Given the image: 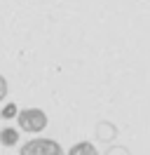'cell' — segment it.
<instances>
[{
	"mask_svg": "<svg viewBox=\"0 0 150 155\" xmlns=\"http://www.w3.org/2000/svg\"><path fill=\"white\" fill-rule=\"evenodd\" d=\"M19 122V132H26V134H40L45 132L47 125H49V117L42 108H24L19 110L17 115Z\"/></svg>",
	"mask_w": 150,
	"mask_h": 155,
	"instance_id": "6da1fadb",
	"label": "cell"
},
{
	"mask_svg": "<svg viewBox=\"0 0 150 155\" xmlns=\"http://www.w3.org/2000/svg\"><path fill=\"white\" fill-rule=\"evenodd\" d=\"M19 155H66V150L54 139H28L19 148Z\"/></svg>",
	"mask_w": 150,
	"mask_h": 155,
	"instance_id": "7a4b0ae2",
	"label": "cell"
},
{
	"mask_svg": "<svg viewBox=\"0 0 150 155\" xmlns=\"http://www.w3.org/2000/svg\"><path fill=\"white\" fill-rule=\"evenodd\" d=\"M94 134H96V139H99V141L110 143V141H115V139H117V127L112 125V122L101 120V122H96V127H94Z\"/></svg>",
	"mask_w": 150,
	"mask_h": 155,
	"instance_id": "3957f363",
	"label": "cell"
},
{
	"mask_svg": "<svg viewBox=\"0 0 150 155\" xmlns=\"http://www.w3.org/2000/svg\"><path fill=\"white\" fill-rule=\"evenodd\" d=\"M0 146H5V148L19 146V129L17 127H5V129H0Z\"/></svg>",
	"mask_w": 150,
	"mask_h": 155,
	"instance_id": "277c9868",
	"label": "cell"
},
{
	"mask_svg": "<svg viewBox=\"0 0 150 155\" xmlns=\"http://www.w3.org/2000/svg\"><path fill=\"white\" fill-rule=\"evenodd\" d=\"M66 155H99V150L92 141H77L75 146H70V150Z\"/></svg>",
	"mask_w": 150,
	"mask_h": 155,
	"instance_id": "5b68a950",
	"label": "cell"
},
{
	"mask_svg": "<svg viewBox=\"0 0 150 155\" xmlns=\"http://www.w3.org/2000/svg\"><path fill=\"white\" fill-rule=\"evenodd\" d=\"M17 115H19V106H17V104H12V101L5 104L2 110H0V117H2V120H17Z\"/></svg>",
	"mask_w": 150,
	"mask_h": 155,
	"instance_id": "8992f818",
	"label": "cell"
},
{
	"mask_svg": "<svg viewBox=\"0 0 150 155\" xmlns=\"http://www.w3.org/2000/svg\"><path fill=\"white\" fill-rule=\"evenodd\" d=\"M106 155H131L129 153V148H124V146H117V143H112L108 150H106Z\"/></svg>",
	"mask_w": 150,
	"mask_h": 155,
	"instance_id": "52a82bcc",
	"label": "cell"
},
{
	"mask_svg": "<svg viewBox=\"0 0 150 155\" xmlns=\"http://www.w3.org/2000/svg\"><path fill=\"white\" fill-rule=\"evenodd\" d=\"M9 94V85H7V78L0 73V101H5Z\"/></svg>",
	"mask_w": 150,
	"mask_h": 155,
	"instance_id": "ba28073f",
	"label": "cell"
}]
</instances>
